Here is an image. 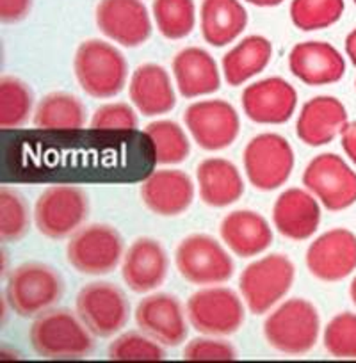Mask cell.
Segmentation results:
<instances>
[{
  "label": "cell",
  "mask_w": 356,
  "mask_h": 363,
  "mask_svg": "<svg viewBox=\"0 0 356 363\" xmlns=\"http://www.w3.org/2000/svg\"><path fill=\"white\" fill-rule=\"evenodd\" d=\"M29 344L45 359H84L96 347L95 335L87 330L77 312L54 308L34 317Z\"/></svg>",
  "instance_id": "6da1fadb"
},
{
  "label": "cell",
  "mask_w": 356,
  "mask_h": 363,
  "mask_svg": "<svg viewBox=\"0 0 356 363\" xmlns=\"http://www.w3.org/2000/svg\"><path fill=\"white\" fill-rule=\"evenodd\" d=\"M73 72L80 89L87 96L109 100L127 86L128 62L113 43L104 40H86L79 45L73 57Z\"/></svg>",
  "instance_id": "7a4b0ae2"
},
{
  "label": "cell",
  "mask_w": 356,
  "mask_h": 363,
  "mask_svg": "<svg viewBox=\"0 0 356 363\" xmlns=\"http://www.w3.org/2000/svg\"><path fill=\"white\" fill-rule=\"evenodd\" d=\"M319 312L303 298L280 303L264 320L265 342L287 356H303L312 351L319 342Z\"/></svg>",
  "instance_id": "3957f363"
},
{
  "label": "cell",
  "mask_w": 356,
  "mask_h": 363,
  "mask_svg": "<svg viewBox=\"0 0 356 363\" xmlns=\"http://www.w3.org/2000/svg\"><path fill=\"white\" fill-rule=\"evenodd\" d=\"M65 294L59 271L43 262H26L11 271L6 285V301L23 319H34L54 308Z\"/></svg>",
  "instance_id": "277c9868"
},
{
  "label": "cell",
  "mask_w": 356,
  "mask_h": 363,
  "mask_svg": "<svg viewBox=\"0 0 356 363\" xmlns=\"http://www.w3.org/2000/svg\"><path fill=\"white\" fill-rule=\"evenodd\" d=\"M296 280V267L289 257L271 253L244 267L239 292L253 315L269 313L289 294Z\"/></svg>",
  "instance_id": "5b68a950"
},
{
  "label": "cell",
  "mask_w": 356,
  "mask_h": 363,
  "mask_svg": "<svg viewBox=\"0 0 356 363\" xmlns=\"http://www.w3.org/2000/svg\"><path fill=\"white\" fill-rule=\"evenodd\" d=\"M243 164L250 186L262 193H271L291 178L296 164L294 150L284 135L264 132L244 146Z\"/></svg>",
  "instance_id": "8992f818"
},
{
  "label": "cell",
  "mask_w": 356,
  "mask_h": 363,
  "mask_svg": "<svg viewBox=\"0 0 356 363\" xmlns=\"http://www.w3.org/2000/svg\"><path fill=\"white\" fill-rule=\"evenodd\" d=\"M125 242L114 226L95 223L79 228L68 240L66 258L69 265L86 277L111 274L121 264Z\"/></svg>",
  "instance_id": "52a82bcc"
},
{
  "label": "cell",
  "mask_w": 356,
  "mask_h": 363,
  "mask_svg": "<svg viewBox=\"0 0 356 363\" xmlns=\"http://www.w3.org/2000/svg\"><path fill=\"white\" fill-rule=\"evenodd\" d=\"M174 264L180 277L198 287L226 284L235 272L228 251L207 233L184 237L174 250Z\"/></svg>",
  "instance_id": "ba28073f"
},
{
  "label": "cell",
  "mask_w": 356,
  "mask_h": 363,
  "mask_svg": "<svg viewBox=\"0 0 356 363\" xmlns=\"http://www.w3.org/2000/svg\"><path fill=\"white\" fill-rule=\"evenodd\" d=\"M89 214L86 191L72 184L50 186L40 194L34 205V223L41 235L52 240L72 237Z\"/></svg>",
  "instance_id": "9c48e42d"
},
{
  "label": "cell",
  "mask_w": 356,
  "mask_h": 363,
  "mask_svg": "<svg viewBox=\"0 0 356 363\" xmlns=\"http://www.w3.org/2000/svg\"><path fill=\"white\" fill-rule=\"evenodd\" d=\"M189 324L201 335L226 337L243 328L244 299L228 287L211 285L189 296L186 305Z\"/></svg>",
  "instance_id": "30bf717a"
},
{
  "label": "cell",
  "mask_w": 356,
  "mask_h": 363,
  "mask_svg": "<svg viewBox=\"0 0 356 363\" xmlns=\"http://www.w3.org/2000/svg\"><path fill=\"white\" fill-rule=\"evenodd\" d=\"M75 312L86 328L99 338L120 333L130 317L127 294L111 281H93L77 292Z\"/></svg>",
  "instance_id": "8fae6325"
},
{
  "label": "cell",
  "mask_w": 356,
  "mask_h": 363,
  "mask_svg": "<svg viewBox=\"0 0 356 363\" xmlns=\"http://www.w3.org/2000/svg\"><path fill=\"white\" fill-rule=\"evenodd\" d=\"M184 123L193 141L207 152L228 148L240 132V118L235 107L221 99L198 100L187 106Z\"/></svg>",
  "instance_id": "7c38bea8"
},
{
  "label": "cell",
  "mask_w": 356,
  "mask_h": 363,
  "mask_svg": "<svg viewBox=\"0 0 356 363\" xmlns=\"http://www.w3.org/2000/svg\"><path fill=\"white\" fill-rule=\"evenodd\" d=\"M303 186L328 211H345L356 203V173L335 153H321L303 171Z\"/></svg>",
  "instance_id": "4fadbf2b"
},
{
  "label": "cell",
  "mask_w": 356,
  "mask_h": 363,
  "mask_svg": "<svg viewBox=\"0 0 356 363\" xmlns=\"http://www.w3.org/2000/svg\"><path fill=\"white\" fill-rule=\"evenodd\" d=\"M100 33L125 48L145 45L152 36V18L143 0H100L95 9Z\"/></svg>",
  "instance_id": "5bb4252c"
},
{
  "label": "cell",
  "mask_w": 356,
  "mask_h": 363,
  "mask_svg": "<svg viewBox=\"0 0 356 363\" xmlns=\"http://www.w3.org/2000/svg\"><path fill=\"white\" fill-rule=\"evenodd\" d=\"M240 106L253 123L284 125L296 113L298 91L282 77H267L244 87Z\"/></svg>",
  "instance_id": "9a60e30c"
},
{
  "label": "cell",
  "mask_w": 356,
  "mask_h": 363,
  "mask_svg": "<svg viewBox=\"0 0 356 363\" xmlns=\"http://www.w3.org/2000/svg\"><path fill=\"white\" fill-rule=\"evenodd\" d=\"M187 320L182 303L166 292L146 296L135 308V324L139 330L164 347H178L186 342L189 330Z\"/></svg>",
  "instance_id": "2e32d148"
},
{
  "label": "cell",
  "mask_w": 356,
  "mask_h": 363,
  "mask_svg": "<svg viewBox=\"0 0 356 363\" xmlns=\"http://www.w3.org/2000/svg\"><path fill=\"white\" fill-rule=\"evenodd\" d=\"M305 262L317 280H344L356 269V235L345 228L328 230L310 244Z\"/></svg>",
  "instance_id": "e0dca14e"
},
{
  "label": "cell",
  "mask_w": 356,
  "mask_h": 363,
  "mask_svg": "<svg viewBox=\"0 0 356 363\" xmlns=\"http://www.w3.org/2000/svg\"><path fill=\"white\" fill-rule=\"evenodd\" d=\"M169 257L162 244L152 237H139L128 246L121 260V278L135 294H150L166 281Z\"/></svg>",
  "instance_id": "ac0fdd59"
},
{
  "label": "cell",
  "mask_w": 356,
  "mask_h": 363,
  "mask_svg": "<svg viewBox=\"0 0 356 363\" xmlns=\"http://www.w3.org/2000/svg\"><path fill=\"white\" fill-rule=\"evenodd\" d=\"M141 200L160 218H177L189 211L194 200L193 178L180 169H157L141 184Z\"/></svg>",
  "instance_id": "d6986e66"
},
{
  "label": "cell",
  "mask_w": 356,
  "mask_h": 363,
  "mask_svg": "<svg viewBox=\"0 0 356 363\" xmlns=\"http://www.w3.org/2000/svg\"><path fill=\"white\" fill-rule=\"evenodd\" d=\"M319 200L301 187H291L277 198L273 205V225L289 240L310 239L321 225Z\"/></svg>",
  "instance_id": "ffe728a7"
},
{
  "label": "cell",
  "mask_w": 356,
  "mask_h": 363,
  "mask_svg": "<svg viewBox=\"0 0 356 363\" xmlns=\"http://www.w3.org/2000/svg\"><path fill=\"white\" fill-rule=\"evenodd\" d=\"M289 69L306 86L319 87L338 82L345 73V61L326 41H301L289 54Z\"/></svg>",
  "instance_id": "44dd1931"
},
{
  "label": "cell",
  "mask_w": 356,
  "mask_h": 363,
  "mask_svg": "<svg viewBox=\"0 0 356 363\" xmlns=\"http://www.w3.org/2000/svg\"><path fill=\"white\" fill-rule=\"evenodd\" d=\"M128 99L139 114L148 118L171 113L177 106L173 80L157 62H145L135 68L128 80Z\"/></svg>",
  "instance_id": "7402d4cb"
},
{
  "label": "cell",
  "mask_w": 356,
  "mask_h": 363,
  "mask_svg": "<svg viewBox=\"0 0 356 363\" xmlns=\"http://www.w3.org/2000/svg\"><path fill=\"white\" fill-rule=\"evenodd\" d=\"M174 86L184 99H198L216 93L221 87L218 62L201 47H186L171 62Z\"/></svg>",
  "instance_id": "603a6c76"
},
{
  "label": "cell",
  "mask_w": 356,
  "mask_h": 363,
  "mask_svg": "<svg viewBox=\"0 0 356 363\" xmlns=\"http://www.w3.org/2000/svg\"><path fill=\"white\" fill-rule=\"evenodd\" d=\"M225 246L239 258H253L273 244V230L264 216L240 208L228 212L219 225Z\"/></svg>",
  "instance_id": "cb8c5ba5"
},
{
  "label": "cell",
  "mask_w": 356,
  "mask_h": 363,
  "mask_svg": "<svg viewBox=\"0 0 356 363\" xmlns=\"http://www.w3.org/2000/svg\"><path fill=\"white\" fill-rule=\"evenodd\" d=\"M347 123L344 104L335 96H313L301 107L296 134L306 146L330 145Z\"/></svg>",
  "instance_id": "d4e9b609"
},
{
  "label": "cell",
  "mask_w": 356,
  "mask_h": 363,
  "mask_svg": "<svg viewBox=\"0 0 356 363\" xmlns=\"http://www.w3.org/2000/svg\"><path fill=\"white\" fill-rule=\"evenodd\" d=\"M200 200L212 208L230 207L244 194V180L233 162L223 157H208L196 167Z\"/></svg>",
  "instance_id": "484cf974"
},
{
  "label": "cell",
  "mask_w": 356,
  "mask_h": 363,
  "mask_svg": "<svg viewBox=\"0 0 356 363\" xmlns=\"http://www.w3.org/2000/svg\"><path fill=\"white\" fill-rule=\"evenodd\" d=\"M250 16L240 0H204L200 8V30L211 47L233 43L246 30Z\"/></svg>",
  "instance_id": "4316f807"
},
{
  "label": "cell",
  "mask_w": 356,
  "mask_h": 363,
  "mask_svg": "<svg viewBox=\"0 0 356 363\" xmlns=\"http://www.w3.org/2000/svg\"><path fill=\"white\" fill-rule=\"evenodd\" d=\"M273 57V43L260 34L243 38L225 54L221 61L223 77L232 87L243 86L260 75Z\"/></svg>",
  "instance_id": "83f0119b"
},
{
  "label": "cell",
  "mask_w": 356,
  "mask_h": 363,
  "mask_svg": "<svg viewBox=\"0 0 356 363\" xmlns=\"http://www.w3.org/2000/svg\"><path fill=\"white\" fill-rule=\"evenodd\" d=\"M86 120V106L75 95L65 91L45 95L33 114V125L40 130H80Z\"/></svg>",
  "instance_id": "f1b7e54d"
},
{
  "label": "cell",
  "mask_w": 356,
  "mask_h": 363,
  "mask_svg": "<svg viewBox=\"0 0 356 363\" xmlns=\"http://www.w3.org/2000/svg\"><path fill=\"white\" fill-rule=\"evenodd\" d=\"M145 134L153 143L155 162L159 166H174L187 160L191 153V141L177 121L155 120L145 127Z\"/></svg>",
  "instance_id": "f546056e"
},
{
  "label": "cell",
  "mask_w": 356,
  "mask_h": 363,
  "mask_svg": "<svg viewBox=\"0 0 356 363\" xmlns=\"http://www.w3.org/2000/svg\"><path fill=\"white\" fill-rule=\"evenodd\" d=\"M152 16L160 36L171 41L184 40L196 27L194 0H153Z\"/></svg>",
  "instance_id": "4dcf8cb0"
},
{
  "label": "cell",
  "mask_w": 356,
  "mask_h": 363,
  "mask_svg": "<svg viewBox=\"0 0 356 363\" xmlns=\"http://www.w3.org/2000/svg\"><path fill=\"white\" fill-rule=\"evenodd\" d=\"M34 96L30 87L16 77H2L0 80V128L15 130L29 121Z\"/></svg>",
  "instance_id": "1f68e13d"
},
{
  "label": "cell",
  "mask_w": 356,
  "mask_h": 363,
  "mask_svg": "<svg viewBox=\"0 0 356 363\" xmlns=\"http://www.w3.org/2000/svg\"><path fill=\"white\" fill-rule=\"evenodd\" d=\"M344 0H292L291 20L303 33L328 29L340 20Z\"/></svg>",
  "instance_id": "d6a6232c"
},
{
  "label": "cell",
  "mask_w": 356,
  "mask_h": 363,
  "mask_svg": "<svg viewBox=\"0 0 356 363\" xmlns=\"http://www.w3.org/2000/svg\"><path fill=\"white\" fill-rule=\"evenodd\" d=\"M107 358L113 362H160L167 354L162 344L139 330L118 335L107 347Z\"/></svg>",
  "instance_id": "836d02e7"
},
{
  "label": "cell",
  "mask_w": 356,
  "mask_h": 363,
  "mask_svg": "<svg viewBox=\"0 0 356 363\" xmlns=\"http://www.w3.org/2000/svg\"><path fill=\"white\" fill-rule=\"evenodd\" d=\"M29 232L26 200L9 187L0 189V237L2 242H18Z\"/></svg>",
  "instance_id": "e575fe53"
},
{
  "label": "cell",
  "mask_w": 356,
  "mask_h": 363,
  "mask_svg": "<svg viewBox=\"0 0 356 363\" xmlns=\"http://www.w3.org/2000/svg\"><path fill=\"white\" fill-rule=\"evenodd\" d=\"M323 344L328 354L340 359H356V315L342 312L324 328Z\"/></svg>",
  "instance_id": "d590c367"
},
{
  "label": "cell",
  "mask_w": 356,
  "mask_h": 363,
  "mask_svg": "<svg viewBox=\"0 0 356 363\" xmlns=\"http://www.w3.org/2000/svg\"><path fill=\"white\" fill-rule=\"evenodd\" d=\"M138 109L125 102H109L100 106L93 114L89 127L93 130L130 132L138 128Z\"/></svg>",
  "instance_id": "8d00e7d4"
},
{
  "label": "cell",
  "mask_w": 356,
  "mask_h": 363,
  "mask_svg": "<svg viewBox=\"0 0 356 363\" xmlns=\"http://www.w3.org/2000/svg\"><path fill=\"white\" fill-rule=\"evenodd\" d=\"M237 358L239 352L228 340L216 338L212 335L193 338L184 347V359L187 362H228Z\"/></svg>",
  "instance_id": "74e56055"
},
{
  "label": "cell",
  "mask_w": 356,
  "mask_h": 363,
  "mask_svg": "<svg viewBox=\"0 0 356 363\" xmlns=\"http://www.w3.org/2000/svg\"><path fill=\"white\" fill-rule=\"evenodd\" d=\"M33 8V0H0L2 23H16L26 18Z\"/></svg>",
  "instance_id": "f35d334b"
},
{
  "label": "cell",
  "mask_w": 356,
  "mask_h": 363,
  "mask_svg": "<svg viewBox=\"0 0 356 363\" xmlns=\"http://www.w3.org/2000/svg\"><path fill=\"white\" fill-rule=\"evenodd\" d=\"M340 138H342V148H344V152L347 153V157L356 166V121L345 123V127L342 128L340 132Z\"/></svg>",
  "instance_id": "ab89813d"
},
{
  "label": "cell",
  "mask_w": 356,
  "mask_h": 363,
  "mask_svg": "<svg viewBox=\"0 0 356 363\" xmlns=\"http://www.w3.org/2000/svg\"><path fill=\"white\" fill-rule=\"evenodd\" d=\"M345 52H347L352 65L356 66V29L352 33H349L347 38H345Z\"/></svg>",
  "instance_id": "60d3db41"
},
{
  "label": "cell",
  "mask_w": 356,
  "mask_h": 363,
  "mask_svg": "<svg viewBox=\"0 0 356 363\" xmlns=\"http://www.w3.org/2000/svg\"><path fill=\"white\" fill-rule=\"evenodd\" d=\"M244 2L257 6V8H277V6L284 4V0H244Z\"/></svg>",
  "instance_id": "b9f144b4"
},
{
  "label": "cell",
  "mask_w": 356,
  "mask_h": 363,
  "mask_svg": "<svg viewBox=\"0 0 356 363\" xmlns=\"http://www.w3.org/2000/svg\"><path fill=\"white\" fill-rule=\"evenodd\" d=\"M349 294H351L352 303H355V305H356V278H355V280H352L351 289H349Z\"/></svg>",
  "instance_id": "7bdbcfd3"
},
{
  "label": "cell",
  "mask_w": 356,
  "mask_h": 363,
  "mask_svg": "<svg viewBox=\"0 0 356 363\" xmlns=\"http://www.w3.org/2000/svg\"><path fill=\"white\" fill-rule=\"evenodd\" d=\"M355 4H356V0H355Z\"/></svg>",
  "instance_id": "ee69618b"
}]
</instances>
